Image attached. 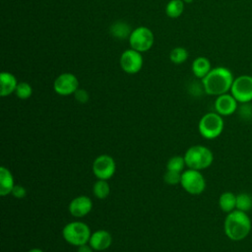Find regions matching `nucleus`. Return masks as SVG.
<instances>
[{"label": "nucleus", "mask_w": 252, "mask_h": 252, "mask_svg": "<svg viewBox=\"0 0 252 252\" xmlns=\"http://www.w3.org/2000/svg\"><path fill=\"white\" fill-rule=\"evenodd\" d=\"M233 80V74L228 68L216 67L202 79V84L206 94L218 96L230 91Z\"/></svg>", "instance_id": "f257e3e1"}, {"label": "nucleus", "mask_w": 252, "mask_h": 252, "mask_svg": "<svg viewBox=\"0 0 252 252\" xmlns=\"http://www.w3.org/2000/svg\"><path fill=\"white\" fill-rule=\"evenodd\" d=\"M252 228V222L247 213L234 210L227 214L223 221L225 235L232 241L245 239Z\"/></svg>", "instance_id": "f03ea898"}, {"label": "nucleus", "mask_w": 252, "mask_h": 252, "mask_svg": "<svg viewBox=\"0 0 252 252\" xmlns=\"http://www.w3.org/2000/svg\"><path fill=\"white\" fill-rule=\"evenodd\" d=\"M184 159L188 168L202 170L208 168L213 163L214 155L209 148L202 145H196L190 147L186 151Z\"/></svg>", "instance_id": "7ed1b4c3"}, {"label": "nucleus", "mask_w": 252, "mask_h": 252, "mask_svg": "<svg viewBox=\"0 0 252 252\" xmlns=\"http://www.w3.org/2000/svg\"><path fill=\"white\" fill-rule=\"evenodd\" d=\"M62 234L69 244L78 247L87 244L92 235L88 224L82 221H71L67 223L62 230Z\"/></svg>", "instance_id": "20e7f679"}, {"label": "nucleus", "mask_w": 252, "mask_h": 252, "mask_svg": "<svg viewBox=\"0 0 252 252\" xmlns=\"http://www.w3.org/2000/svg\"><path fill=\"white\" fill-rule=\"evenodd\" d=\"M224 122L222 116L218 112H208L202 116L199 121L198 129L200 134L208 139L213 140L218 138L223 131Z\"/></svg>", "instance_id": "39448f33"}, {"label": "nucleus", "mask_w": 252, "mask_h": 252, "mask_svg": "<svg viewBox=\"0 0 252 252\" xmlns=\"http://www.w3.org/2000/svg\"><path fill=\"white\" fill-rule=\"evenodd\" d=\"M181 186L191 195H200L206 189V180L200 170L187 169L181 174Z\"/></svg>", "instance_id": "423d86ee"}, {"label": "nucleus", "mask_w": 252, "mask_h": 252, "mask_svg": "<svg viewBox=\"0 0 252 252\" xmlns=\"http://www.w3.org/2000/svg\"><path fill=\"white\" fill-rule=\"evenodd\" d=\"M230 94L238 103L252 101V76L241 75L234 78L230 88Z\"/></svg>", "instance_id": "0eeeda50"}, {"label": "nucleus", "mask_w": 252, "mask_h": 252, "mask_svg": "<svg viewBox=\"0 0 252 252\" xmlns=\"http://www.w3.org/2000/svg\"><path fill=\"white\" fill-rule=\"evenodd\" d=\"M129 43L134 50L139 52L148 51L154 44V33L147 27H139L132 31L129 36Z\"/></svg>", "instance_id": "6e6552de"}, {"label": "nucleus", "mask_w": 252, "mask_h": 252, "mask_svg": "<svg viewBox=\"0 0 252 252\" xmlns=\"http://www.w3.org/2000/svg\"><path fill=\"white\" fill-rule=\"evenodd\" d=\"M116 164L114 159L108 155L98 156L93 163V172L97 179L107 180L115 172Z\"/></svg>", "instance_id": "1a4fd4ad"}, {"label": "nucleus", "mask_w": 252, "mask_h": 252, "mask_svg": "<svg viewBox=\"0 0 252 252\" xmlns=\"http://www.w3.org/2000/svg\"><path fill=\"white\" fill-rule=\"evenodd\" d=\"M119 62L124 72L128 74H136L143 66V57L141 52L130 48L121 54Z\"/></svg>", "instance_id": "9d476101"}, {"label": "nucleus", "mask_w": 252, "mask_h": 252, "mask_svg": "<svg viewBox=\"0 0 252 252\" xmlns=\"http://www.w3.org/2000/svg\"><path fill=\"white\" fill-rule=\"evenodd\" d=\"M53 89L60 95H69L79 89V81L74 74L63 73L55 79Z\"/></svg>", "instance_id": "9b49d317"}, {"label": "nucleus", "mask_w": 252, "mask_h": 252, "mask_svg": "<svg viewBox=\"0 0 252 252\" xmlns=\"http://www.w3.org/2000/svg\"><path fill=\"white\" fill-rule=\"evenodd\" d=\"M238 107V101L231 94H223L218 95L215 100V109L221 116H229L233 114Z\"/></svg>", "instance_id": "f8f14e48"}, {"label": "nucleus", "mask_w": 252, "mask_h": 252, "mask_svg": "<svg viewBox=\"0 0 252 252\" xmlns=\"http://www.w3.org/2000/svg\"><path fill=\"white\" fill-rule=\"evenodd\" d=\"M93 208L92 200L87 196H78L69 204V212L75 218H83L88 215Z\"/></svg>", "instance_id": "ddd939ff"}, {"label": "nucleus", "mask_w": 252, "mask_h": 252, "mask_svg": "<svg viewBox=\"0 0 252 252\" xmlns=\"http://www.w3.org/2000/svg\"><path fill=\"white\" fill-rule=\"evenodd\" d=\"M112 243L111 234L104 229H98L92 233L89 244L94 251L106 250Z\"/></svg>", "instance_id": "4468645a"}, {"label": "nucleus", "mask_w": 252, "mask_h": 252, "mask_svg": "<svg viewBox=\"0 0 252 252\" xmlns=\"http://www.w3.org/2000/svg\"><path fill=\"white\" fill-rule=\"evenodd\" d=\"M19 83H17L16 77L9 72H2L0 75V94L1 96H7L14 93Z\"/></svg>", "instance_id": "2eb2a0df"}, {"label": "nucleus", "mask_w": 252, "mask_h": 252, "mask_svg": "<svg viewBox=\"0 0 252 252\" xmlns=\"http://www.w3.org/2000/svg\"><path fill=\"white\" fill-rule=\"evenodd\" d=\"M15 186L14 178L11 171L5 166L0 167V195L7 196L11 194Z\"/></svg>", "instance_id": "dca6fc26"}, {"label": "nucleus", "mask_w": 252, "mask_h": 252, "mask_svg": "<svg viewBox=\"0 0 252 252\" xmlns=\"http://www.w3.org/2000/svg\"><path fill=\"white\" fill-rule=\"evenodd\" d=\"M211 70V62L207 57L199 56L192 63V71L197 78H205Z\"/></svg>", "instance_id": "f3484780"}, {"label": "nucleus", "mask_w": 252, "mask_h": 252, "mask_svg": "<svg viewBox=\"0 0 252 252\" xmlns=\"http://www.w3.org/2000/svg\"><path fill=\"white\" fill-rule=\"evenodd\" d=\"M219 206L226 214L236 210V195L230 191L221 193L219 198Z\"/></svg>", "instance_id": "a211bd4d"}, {"label": "nucleus", "mask_w": 252, "mask_h": 252, "mask_svg": "<svg viewBox=\"0 0 252 252\" xmlns=\"http://www.w3.org/2000/svg\"><path fill=\"white\" fill-rule=\"evenodd\" d=\"M109 31H110V33L114 37L119 38V39H124L125 37L130 36V34L132 32L129 25L127 23H124V22H121V21L113 23L110 26Z\"/></svg>", "instance_id": "6ab92c4d"}, {"label": "nucleus", "mask_w": 252, "mask_h": 252, "mask_svg": "<svg viewBox=\"0 0 252 252\" xmlns=\"http://www.w3.org/2000/svg\"><path fill=\"white\" fill-rule=\"evenodd\" d=\"M183 9H184L183 0H170L165 7V13L169 18L175 19L182 14Z\"/></svg>", "instance_id": "aec40b11"}, {"label": "nucleus", "mask_w": 252, "mask_h": 252, "mask_svg": "<svg viewBox=\"0 0 252 252\" xmlns=\"http://www.w3.org/2000/svg\"><path fill=\"white\" fill-rule=\"evenodd\" d=\"M236 210L248 213L252 210V195L242 192L236 195Z\"/></svg>", "instance_id": "412c9836"}, {"label": "nucleus", "mask_w": 252, "mask_h": 252, "mask_svg": "<svg viewBox=\"0 0 252 252\" xmlns=\"http://www.w3.org/2000/svg\"><path fill=\"white\" fill-rule=\"evenodd\" d=\"M93 192L94 196L98 199H105L110 193V187L106 180L98 179L93 187Z\"/></svg>", "instance_id": "4be33fe9"}, {"label": "nucleus", "mask_w": 252, "mask_h": 252, "mask_svg": "<svg viewBox=\"0 0 252 252\" xmlns=\"http://www.w3.org/2000/svg\"><path fill=\"white\" fill-rule=\"evenodd\" d=\"M188 58V51L184 47L177 46L169 53V59L174 64H182Z\"/></svg>", "instance_id": "5701e85b"}, {"label": "nucleus", "mask_w": 252, "mask_h": 252, "mask_svg": "<svg viewBox=\"0 0 252 252\" xmlns=\"http://www.w3.org/2000/svg\"><path fill=\"white\" fill-rule=\"evenodd\" d=\"M186 165L184 157L180 156H174L170 158L167 161L166 164V169L167 170H173V171H178V172H183L184 166Z\"/></svg>", "instance_id": "b1692460"}, {"label": "nucleus", "mask_w": 252, "mask_h": 252, "mask_svg": "<svg viewBox=\"0 0 252 252\" xmlns=\"http://www.w3.org/2000/svg\"><path fill=\"white\" fill-rule=\"evenodd\" d=\"M15 93H16V95L19 98L27 99V98H29L32 95V86L29 83L21 82V83L18 84Z\"/></svg>", "instance_id": "393cba45"}, {"label": "nucleus", "mask_w": 252, "mask_h": 252, "mask_svg": "<svg viewBox=\"0 0 252 252\" xmlns=\"http://www.w3.org/2000/svg\"><path fill=\"white\" fill-rule=\"evenodd\" d=\"M181 174H182V172L173 171V170H166V172L163 176V180H164L165 183H167L169 185H175V184L180 183Z\"/></svg>", "instance_id": "a878e982"}, {"label": "nucleus", "mask_w": 252, "mask_h": 252, "mask_svg": "<svg viewBox=\"0 0 252 252\" xmlns=\"http://www.w3.org/2000/svg\"><path fill=\"white\" fill-rule=\"evenodd\" d=\"M241 107L239 109V114L242 119L244 120H250L252 118V107L250 105V102L247 103H241Z\"/></svg>", "instance_id": "bb28decb"}, {"label": "nucleus", "mask_w": 252, "mask_h": 252, "mask_svg": "<svg viewBox=\"0 0 252 252\" xmlns=\"http://www.w3.org/2000/svg\"><path fill=\"white\" fill-rule=\"evenodd\" d=\"M74 94H75L76 100L81 103H85L89 100V94L83 89H78Z\"/></svg>", "instance_id": "cd10ccee"}, {"label": "nucleus", "mask_w": 252, "mask_h": 252, "mask_svg": "<svg viewBox=\"0 0 252 252\" xmlns=\"http://www.w3.org/2000/svg\"><path fill=\"white\" fill-rule=\"evenodd\" d=\"M11 194L15 197V198H18V199H21V198H24L27 194V191L26 189L22 186V185H19V184H15Z\"/></svg>", "instance_id": "c85d7f7f"}, {"label": "nucleus", "mask_w": 252, "mask_h": 252, "mask_svg": "<svg viewBox=\"0 0 252 252\" xmlns=\"http://www.w3.org/2000/svg\"><path fill=\"white\" fill-rule=\"evenodd\" d=\"M94 250L92 248V246L89 244H84V245H81L78 247V250L77 252H94Z\"/></svg>", "instance_id": "c756f323"}, {"label": "nucleus", "mask_w": 252, "mask_h": 252, "mask_svg": "<svg viewBox=\"0 0 252 252\" xmlns=\"http://www.w3.org/2000/svg\"><path fill=\"white\" fill-rule=\"evenodd\" d=\"M28 252H43V251L41 249H39V248H32Z\"/></svg>", "instance_id": "7c9ffc66"}, {"label": "nucleus", "mask_w": 252, "mask_h": 252, "mask_svg": "<svg viewBox=\"0 0 252 252\" xmlns=\"http://www.w3.org/2000/svg\"><path fill=\"white\" fill-rule=\"evenodd\" d=\"M183 2H192V0H183Z\"/></svg>", "instance_id": "2f4dec72"}]
</instances>
